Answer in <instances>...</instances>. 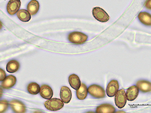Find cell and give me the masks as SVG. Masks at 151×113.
<instances>
[{"instance_id":"obj_1","label":"cell","mask_w":151,"mask_h":113,"mask_svg":"<svg viewBox=\"0 0 151 113\" xmlns=\"http://www.w3.org/2000/svg\"><path fill=\"white\" fill-rule=\"evenodd\" d=\"M88 38V36L84 33L76 31L70 33L68 37L70 43L77 45L83 44L86 41Z\"/></svg>"},{"instance_id":"obj_2","label":"cell","mask_w":151,"mask_h":113,"mask_svg":"<svg viewBox=\"0 0 151 113\" xmlns=\"http://www.w3.org/2000/svg\"><path fill=\"white\" fill-rule=\"evenodd\" d=\"M64 104L60 99L55 98L49 99L44 103L45 107L51 111H57L61 109Z\"/></svg>"},{"instance_id":"obj_3","label":"cell","mask_w":151,"mask_h":113,"mask_svg":"<svg viewBox=\"0 0 151 113\" xmlns=\"http://www.w3.org/2000/svg\"><path fill=\"white\" fill-rule=\"evenodd\" d=\"M88 91L91 95L95 98H103L106 96L104 89L101 86L97 84L91 85L88 89Z\"/></svg>"},{"instance_id":"obj_4","label":"cell","mask_w":151,"mask_h":113,"mask_svg":"<svg viewBox=\"0 0 151 113\" xmlns=\"http://www.w3.org/2000/svg\"><path fill=\"white\" fill-rule=\"evenodd\" d=\"M92 14L95 19L100 22H106L109 19V17L106 12L103 9L99 7L93 8Z\"/></svg>"},{"instance_id":"obj_5","label":"cell","mask_w":151,"mask_h":113,"mask_svg":"<svg viewBox=\"0 0 151 113\" xmlns=\"http://www.w3.org/2000/svg\"><path fill=\"white\" fill-rule=\"evenodd\" d=\"M126 94L124 89L119 90L115 96V103L119 109L124 107L127 102Z\"/></svg>"},{"instance_id":"obj_6","label":"cell","mask_w":151,"mask_h":113,"mask_svg":"<svg viewBox=\"0 0 151 113\" xmlns=\"http://www.w3.org/2000/svg\"><path fill=\"white\" fill-rule=\"evenodd\" d=\"M21 5L20 0H10L6 7L8 13L11 15L15 14L19 11Z\"/></svg>"},{"instance_id":"obj_7","label":"cell","mask_w":151,"mask_h":113,"mask_svg":"<svg viewBox=\"0 0 151 113\" xmlns=\"http://www.w3.org/2000/svg\"><path fill=\"white\" fill-rule=\"evenodd\" d=\"M9 104L12 109L15 113H23L26 112V106L18 100H11Z\"/></svg>"},{"instance_id":"obj_8","label":"cell","mask_w":151,"mask_h":113,"mask_svg":"<svg viewBox=\"0 0 151 113\" xmlns=\"http://www.w3.org/2000/svg\"><path fill=\"white\" fill-rule=\"evenodd\" d=\"M119 85L117 80H112L108 84L106 90L107 96L112 97L115 96L119 91Z\"/></svg>"},{"instance_id":"obj_9","label":"cell","mask_w":151,"mask_h":113,"mask_svg":"<svg viewBox=\"0 0 151 113\" xmlns=\"http://www.w3.org/2000/svg\"><path fill=\"white\" fill-rule=\"evenodd\" d=\"M60 97L63 102L65 104L69 103L72 98V93L69 88L66 86L61 87Z\"/></svg>"},{"instance_id":"obj_10","label":"cell","mask_w":151,"mask_h":113,"mask_svg":"<svg viewBox=\"0 0 151 113\" xmlns=\"http://www.w3.org/2000/svg\"><path fill=\"white\" fill-rule=\"evenodd\" d=\"M40 94L43 98L49 99L53 96V91L51 87L47 84H43L40 87Z\"/></svg>"},{"instance_id":"obj_11","label":"cell","mask_w":151,"mask_h":113,"mask_svg":"<svg viewBox=\"0 0 151 113\" xmlns=\"http://www.w3.org/2000/svg\"><path fill=\"white\" fill-rule=\"evenodd\" d=\"M139 89L135 85L132 86L127 89L126 95L127 100L129 101H134L137 97Z\"/></svg>"},{"instance_id":"obj_12","label":"cell","mask_w":151,"mask_h":113,"mask_svg":"<svg viewBox=\"0 0 151 113\" xmlns=\"http://www.w3.org/2000/svg\"><path fill=\"white\" fill-rule=\"evenodd\" d=\"M17 82L16 78L12 75H9L2 82L1 86L4 89H9L14 86Z\"/></svg>"},{"instance_id":"obj_13","label":"cell","mask_w":151,"mask_h":113,"mask_svg":"<svg viewBox=\"0 0 151 113\" xmlns=\"http://www.w3.org/2000/svg\"><path fill=\"white\" fill-rule=\"evenodd\" d=\"M116 109L115 107L109 104H103L98 106L96 108L97 113H114Z\"/></svg>"},{"instance_id":"obj_14","label":"cell","mask_w":151,"mask_h":113,"mask_svg":"<svg viewBox=\"0 0 151 113\" xmlns=\"http://www.w3.org/2000/svg\"><path fill=\"white\" fill-rule=\"evenodd\" d=\"M68 81L70 86L74 89H78L81 85V83L79 77L76 74H71L69 77Z\"/></svg>"},{"instance_id":"obj_15","label":"cell","mask_w":151,"mask_h":113,"mask_svg":"<svg viewBox=\"0 0 151 113\" xmlns=\"http://www.w3.org/2000/svg\"><path fill=\"white\" fill-rule=\"evenodd\" d=\"M136 86L142 92H151V83L146 80H141L136 83Z\"/></svg>"},{"instance_id":"obj_16","label":"cell","mask_w":151,"mask_h":113,"mask_svg":"<svg viewBox=\"0 0 151 113\" xmlns=\"http://www.w3.org/2000/svg\"><path fill=\"white\" fill-rule=\"evenodd\" d=\"M40 8L39 2L36 0H32L28 4L27 6V10L32 16L36 14Z\"/></svg>"},{"instance_id":"obj_17","label":"cell","mask_w":151,"mask_h":113,"mask_svg":"<svg viewBox=\"0 0 151 113\" xmlns=\"http://www.w3.org/2000/svg\"><path fill=\"white\" fill-rule=\"evenodd\" d=\"M138 18L143 24L151 26V15L146 12H142L138 15Z\"/></svg>"},{"instance_id":"obj_18","label":"cell","mask_w":151,"mask_h":113,"mask_svg":"<svg viewBox=\"0 0 151 113\" xmlns=\"http://www.w3.org/2000/svg\"><path fill=\"white\" fill-rule=\"evenodd\" d=\"M17 15L19 19L24 22H27L31 19V15L29 12L26 10L22 9L19 10Z\"/></svg>"},{"instance_id":"obj_19","label":"cell","mask_w":151,"mask_h":113,"mask_svg":"<svg viewBox=\"0 0 151 113\" xmlns=\"http://www.w3.org/2000/svg\"><path fill=\"white\" fill-rule=\"evenodd\" d=\"M20 68L19 62L15 60L9 61L7 64L6 71L10 73H14L17 71Z\"/></svg>"},{"instance_id":"obj_20","label":"cell","mask_w":151,"mask_h":113,"mask_svg":"<svg viewBox=\"0 0 151 113\" xmlns=\"http://www.w3.org/2000/svg\"><path fill=\"white\" fill-rule=\"evenodd\" d=\"M88 93L86 86L84 84L82 83L80 88L77 90V97L79 99L83 100L86 97Z\"/></svg>"},{"instance_id":"obj_21","label":"cell","mask_w":151,"mask_h":113,"mask_svg":"<svg viewBox=\"0 0 151 113\" xmlns=\"http://www.w3.org/2000/svg\"><path fill=\"white\" fill-rule=\"evenodd\" d=\"M27 89L30 94L36 95L40 92V88L38 84L33 82L29 84Z\"/></svg>"},{"instance_id":"obj_22","label":"cell","mask_w":151,"mask_h":113,"mask_svg":"<svg viewBox=\"0 0 151 113\" xmlns=\"http://www.w3.org/2000/svg\"><path fill=\"white\" fill-rule=\"evenodd\" d=\"M9 103L6 100H3L0 102V112L3 113L6 111L9 106Z\"/></svg>"},{"instance_id":"obj_23","label":"cell","mask_w":151,"mask_h":113,"mask_svg":"<svg viewBox=\"0 0 151 113\" xmlns=\"http://www.w3.org/2000/svg\"><path fill=\"white\" fill-rule=\"evenodd\" d=\"M6 74L5 71L1 69H0V81H4L6 78Z\"/></svg>"},{"instance_id":"obj_24","label":"cell","mask_w":151,"mask_h":113,"mask_svg":"<svg viewBox=\"0 0 151 113\" xmlns=\"http://www.w3.org/2000/svg\"><path fill=\"white\" fill-rule=\"evenodd\" d=\"M145 6L147 9L151 10V0H147L145 4Z\"/></svg>"}]
</instances>
